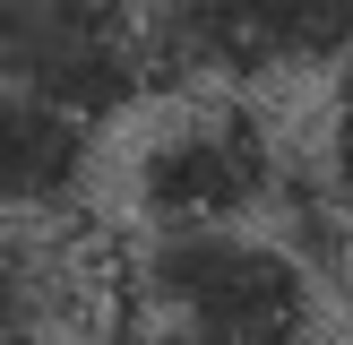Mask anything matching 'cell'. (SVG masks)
<instances>
[{
    "label": "cell",
    "mask_w": 353,
    "mask_h": 345,
    "mask_svg": "<svg viewBox=\"0 0 353 345\" xmlns=\"http://www.w3.org/2000/svg\"><path fill=\"white\" fill-rule=\"evenodd\" d=\"M95 172V130L0 86V224H52Z\"/></svg>",
    "instance_id": "cell-5"
},
{
    "label": "cell",
    "mask_w": 353,
    "mask_h": 345,
    "mask_svg": "<svg viewBox=\"0 0 353 345\" xmlns=\"http://www.w3.org/2000/svg\"><path fill=\"white\" fill-rule=\"evenodd\" d=\"M285 199V155L241 95H199L138 147L130 207L147 233H224Z\"/></svg>",
    "instance_id": "cell-2"
},
{
    "label": "cell",
    "mask_w": 353,
    "mask_h": 345,
    "mask_svg": "<svg viewBox=\"0 0 353 345\" xmlns=\"http://www.w3.org/2000/svg\"><path fill=\"white\" fill-rule=\"evenodd\" d=\"M130 302L172 345H302L319 319L310 259L276 233H147L130 259Z\"/></svg>",
    "instance_id": "cell-1"
},
{
    "label": "cell",
    "mask_w": 353,
    "mask_h": 345,
    "mask_svg": "<svg viewBox=\"0 0 353 345\" xmlns=\"http://www.w3.org/2000/svg\"><path fill=\"white\" fill-rule=\"evenodd\" d=\"M319 190L353 216V61L327 86V112H319Z\"/></svg>",
    "instance_id": "cell-7"
},
{
    "label": "cell",
    "mask_w": 353,
    "mask_h": 345,
    "mask_svg": "<svg viewBox=\"0 0 353 345\" xmlns=\"http://www.w3.org/2000/svg\"><path fill=\"white\" fill-rule=\"evenodd\" d=\"M155 78H276L345 69L353 0H172L147 17Z\"/></svg>",
    "instance_id": "cell-4"
},
{
    "label": "cell",
    "mask_w": 353,
    "mask_h": 345,
    "mask_svg": "<svg viewBox=\"0 0 353 345\" xmlns=\"http://www.w3.org/2000/svg\"><path fill=\"white\" fill-rule=\"evenodd\" d=\"M69 310V259L43 224H0V345H43Z\"/></svg>",
    "instance_id": "cell-6"
},
{
    "label": "cell",
    "mask_w": 353,
    "mask_h": 345,
    "mask_svg": "<svg viewBox=\"0 0 353 345\" xmlns=\"http://www.w3.org/2000/svg\"><path fill=\"white\" fill-rule=\"evenodd\" d=\"M147 78H155L147 17L103 9V0H0V86L95 130Z\"/></svg>",
    "instance_id": "cell-3"
},
{
    "label": "cell",
    "mask_w": 353,
    "mask_h": 345,
    "mask_svg": "<svg viewBox=\"0 0 353 345\" xmlns=\"http://www.w3.org/2000/svg\"><path fill=\"white\" fill-rule=\"evenodd\" d=\"M121 345H172V337H147V328H130V337H121Z\"/></svg>",
    "instance_id": "cell-8"
}]
</instances>
